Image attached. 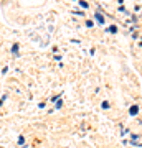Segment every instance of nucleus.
Returning <instances> with one entry per match:
<instances>
[{
	"label": "nucleus",
	"mask_w": 142,
	"mask_h": 148,
	"mask_svg": "<svg viewBox=\"0 0 142 148\" xmlns=\"http://www.w3.org/2000/svg\"><path fill=\"white\" fill-rule=\"evenodd\" d=\"M129 112H131V115H136L137 112H139V107H137V106H132V107H131V110H129Z\"/></svg>",
	"instance_id": "1"
},
{
	"label": "nucleus",
	"mask_w": 142,
	"mask_h": 148,
	"mask_svg": "<svg viewBox=\"0 0 142 148\" xmlns=\"http://www.w3.org/2000/svg\"><path fill=\"white\" fill-rule=\"evenodd\" d=\"M96 18H98V21H99V23H104V18H103V15H101V13H96Z\"/></svg>",
	"instance_id": "2"
},
{
	"label": "nucleus",
	"mask_w": 142,
	"mask_h": 148,
	"mask_svg": "<svg viewBox=\"0 0 142 148\" xmlns=\"http://www.w3.org/2000/svg\"><path fill=\"white\" fill-rule=\"evenodd\" d=\"M17 51H18V45H13V48H12V53L17 54Z\"/></svg>",
	"instance_id": "3"
}]
</instances>
